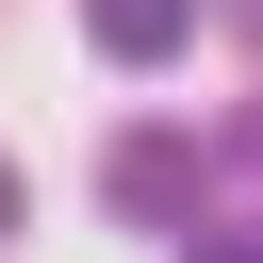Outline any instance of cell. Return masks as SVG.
Returning <instances> with one entry per match:
<instances>
[{
	"label": "cell",
	"instance_id": "cell-1",
	"mask_svg": "<svg viewBox=\"0 0 263 263\" xmlns=\"http://www.w3.org/2000/svg\"><path fill=\"white\" fill-rule=\"evenodd\" d=\"M197 197H214V132H164V115H132V132L99 148V214H115V230H181V247H197V230H214Z\"/></svg>",
	"mask_w": 263,
	"mask_h": 263
},
{
	"label": "cell",
	"instance_id": "cell-2",
	"mask_svg": "<svg viewBox=\"0 0 263 263\" xmlns=\"http://www.w3.org/2000/svg\"><path fill=\"white\" fill-rule=\"evenodd\" d=\"M82 33H99L115 66H164V49L197 33V0H82Z\"/></svg>",
	"mask_w": 263,
	"mask_h": 263
},
{
	"label": "cell",
	"instance_id": "cell-3",
	"mask_svg": "<svg viewBox=\"0 0 263 263\" xmlns=\"http://www.w3.org/2000/svg\"><path fill=\"white\" fill-rule=\"evenodd\" d=\"M214 181H247V230H263V99H247V115L214 132Z\"/></svg>",
	"mask_w": 263,
	"mask_h": 263
},
{
	"label": "cell",
	"instance_id": "cell-4",
	"mask_svg": "<svg viewBox=\"0 0 263 263\" xmlns=\"http://www.w3.org/2000/svg\"><path fill=\"white\" fill-rule=\"evenodd\" d=\"M181 263H263V230H197V247H181Z\"/></svg>",
	"mask_w": 263,
	"mask_h": 263
},
{
	"label": "cell",
	"instance_id": "cell-5",
	"mask_svg": "<svg viewBox=\"0 0 263 263\" xmlns=\"http://www.w3.org/2000/svg\"><path fill=\"white\" fill-rule=\"evenodd\" d=\"M16 214H33V197H16V164H0V247H16Z\"/></svg>",
	"mask_w": 263,
	"mask_h": 263
},
{
	"label": "cell",
	"instance_id": "cell-6",
	"mask_svg": "<svg viewBox=\"0 0 263 263\" xmlns=\"http://www.w3.org/2000/svg\"><path fill=\"white\" fill-rule=\"evenodd\" d=\"M230 33H247V49H263V0H230Z\"/></svg>",
	"mask_w": 263,
	"mask_h": 263
}]
</instances>
